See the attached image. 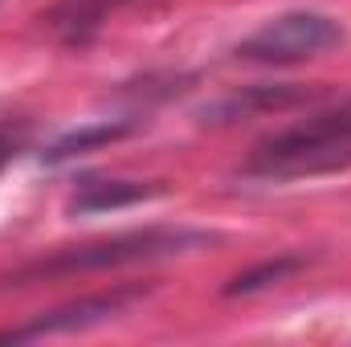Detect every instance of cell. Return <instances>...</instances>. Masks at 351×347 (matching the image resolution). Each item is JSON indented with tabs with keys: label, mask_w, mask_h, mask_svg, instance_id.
<instances>
[{
	"label": "cell",
	"mask_w": 351,
	"mask_h": 347,
	"mask_svg": "<svg viewBox=\"0 0 351 347\" xmlns=\"http://www.w3.org/2000/svg\"><path fill=\"white\" fill-rule=\"evenodd\" d=\"M343 41L339 21H331L327 12H282L274 21H265L258 33H250L237 45L241 62H258V66H298L311 58H323L327 49H335Z\"/></svg>",
	"instance_id": "3"
},
{
	"label": "cell",
	"mask_w": 351,
	"mask_h": 347,
	"mask_svg": "<svg viewBox=\"0 0 351 347\" xmlns=\"http://www.w3.org/2000/svg\"><path fill=\"white\" fill-rule=\"evenodd\" d=\"M139 290H110V294H94V298H78V302H66L41 319H33L29 327L12 331V339H41V335H62V331H82L94 323H106L114 319Z\"/></svg>",
	"instance_id": "4"
},
{
	"label": "cell",
	"mask_w": 351,
	"mask_h": 347,
	"mask_svg": "<svg viewBox=\"0 0 351 347\" xmlns=\"http://www.w3.org/2000/svg\"><path fill=\"white\" fill-rule=\"evenodd\" d=\"M298 270H306V258H294V254L269 258V261H262V265H254V270H245V274H237V278L225 286V294H229V298H233V294H258L265 286H278V282L294 278Z\"/></svg>",
	"instance_id": "9"
},
{
	"label": "cell",
	"mask_w": 351,
	"mask_h": 347,
	"mask_svg": "<svg viewBox=\"0 0 351 347\" xmlns=\"http://www.w3.org/2000/svg\"><path fill=\"white\" fill-rule=\"evenodd\" d=\"M311 90L306 86H245L241 94H229L225 102L208 106L204 119L213 123H237V119H250V115H278V110H290L298 102H306Z\"/></svg>",
	"instance_id": "5"
},
{
	"label": "cell",
	"mask_w": 351,
	"mask_h": 347,
	"mask_svg": "<svg viewBox=\"0 0 351 347\" xmlns=\"http://www.w3.org/2000/svg\"><path fill=\"white\" fill-rule=\"evenodd\" d=\"M127 0H62L58 8H53V16H49V29L62 37V41H70V45H82L90 41L98 29H102V21L114 12V8H123Z\"/></svg>",
	"instance_id": "7"
},
{
	"label": "cell",
	"mask_w": 351,
	"mask_h": 347,
	"mask_svg": "<svg viewBox=\"0 0 351 347\" xmlns=\"http://www.w3.org/2000/svg\"><path fill=\"white\" fill-rule=\"evenodd\" d=\"M208 241L213 237L196 233V229H135V233H119L106 241L53 250L49 258L29 261L16 274H8V286H29V282H45V278H74V274H94V270H119V265H135V261L172 258V254L200 250Z\"/></svg>",
	"instance_id": "2"
},
{
	"label": "cell",
	"mask_w": 351,
	"mask_h": 347,
	"mask_svg": "<svg viewBox=\"0 0 351 347\" xmlns=\"http://www.w3.org/2000/svg\"><path fill=\"white\" fill-rule=\"evenodd\" d=\"M348 168H351V98L262 139L250 152V160L241 164V176H250V180H302V176L348 172Z\"/></svg>",
	"instance_id": "1"
},
{
	"label": "cell",
	"mask_w": 351,
	"mask_h": 347,
	"mask_svg": "<svg viewBox=\"0 0 351 347\" xmlns=\"http://www.w3.org/2000/svg\"><path fill=\"white\" fill-rule=\"evenodd\" d=\"M16 156V135H8V131H0V172H4V164Z\"/></svg>",
	"instance_id": "10"
},
{
	"label": "cell",
	"mask_w": 351,
	"mask_h": 347,
	"mask_svg": "<svg viewBox=\"0 0 351 347\" xmlns=\"http://www.w3.org/2000/svg\"><path fill=\"white\" fill-rule=\"evenodd\" d=\"M160 192H164L160 184H139V180H90V184H82L74 192L70 213H78V217H86V213H110V208H127V204L152 200Z\"/></svg>",
	"instance_id": "6"
},
{
	"label": "cell",
	"mask_w": 351,
	"mask_h": 347,
	"mask_svg": "<svg viewBox=\"0 0 351 347\" xmlns=\"http://www.w3.org/2000/svg\"><path fill=\"white\" fill-rule=\"evenodd\" d=\"M131 131H135V123H90V127H78V131L62 135V139L45 152V160H49V164H62V160L86 156V152H94V147H106V143L127 139Z\"/></svg>",
	"instance_id": "8"
}]
</instances>
